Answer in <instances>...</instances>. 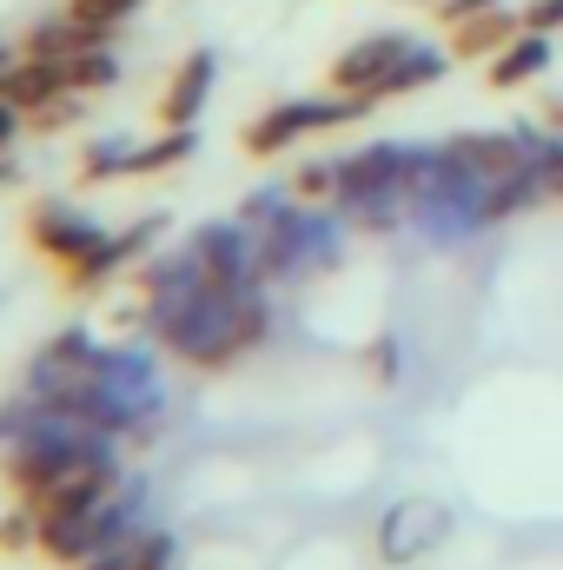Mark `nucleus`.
Wrapping results in <instances>:
<instances>
[{
  "label": "nucleus",
  "mask_w": 563,
  "mask_h": 570,
  "mask_svg": "<svg viewBox=\"0 0 563 570\" xmlns=\"http://www.w3.org/2000/svg\"><path fill=\"white\" fill-rule=\"evenodd\" d=\"M13 134H20V107H13V100L0 94V146L13 140Z\"/></svg>",
  "instance_id": "nucleus-21"
},
{
  "label": "nucleus",
  "mask_w": 563,
  "mask_h": 570,
  "mask_svg": "<svg viewBox=\"0 0 563 570\" xmlns=\"http://www.w3.org/2000/svg\"><path fill=\"white\" fill-rule=\"evenodd\" d=\"M199 146V134L192 127H166L152 146H134V173H159V166H172V159H186Z\"/></svg>",
  "instance_id": "nucleus-17"
},
{
  "label": "nucleus",
  "mask_w": 563,
  "mask_h": 570,
  "mask_svg": "<svg viewBox=\"0 0 563 570\" xmlns=\"http://www.w3.org/2000/svg\"><path fill=\"white\" fill-rule=\"evenodd\" d=\"M524 33V13H504V7H491V13H471V20H457V40H451V53H464V60H491L497 47H511Z\"/></svg>",
  "instance_id": "nucleus-13"
},
{
  "label": "nucleus",
  "mask_w": 563,
  "mask_h": 570,
  "mask_svg": "<svg viewBox=\"0 0 563 570\" xmlns=\"http://www.w3.org/2000/svg\"><path fill=\"white\" fill-rule=\"evenodd\" d=\"M134 7H140V0H67V20L87 27L93 40H113V27H120Z\"/></svg>",
  "instance_id": "nucleus-16"
},
{
  "label": "nucleus",
  "mask_w": 563,
  "mask_h": 570,
  "mask_svg": "<svg viewBox=\"0 0 563 570\" xmlns=\"http://www.w3.org/2000/svg\"><path fill=\"white\" fill-rule=\"evenodd\" d=\"M365 107H372V100H352V94H332V100H285V107L259 114V120L246 127V153L273 159V153H285L292 140H305V134H325V127L358 120Z\"/></svg>",
  "instance_id": "nucleus-6"
},
{
  "label": "nucleus",
  "mask_w": 563,
  "mask_h": 570,
  "mask_svg": "<svg viewBox=\"0 0 563 570\" xmlns=\"http://www.w3.org/2000/svg\"><path fill=\"white\" fill-rule=\"evenodd\" d=\"M412 159L418 146H358L338 159V213L358 226H392L412 213Z\"/></svg>",
  "instance_id": "nucleus-4"
},
{
  "label": "nucleus",
  "mask_w": 563,
  "mask_h": 570,
  "mask_svg": "<svg viewBox=\"0 0 563 570\" xmlns=\"http://www.w3.org/2000/svg\"><path fill=\"white\" fill-rule=\"evenodd\" d=\"M412 33H365L358 47H345L338 60H332V94H352V100H392V80H398V67L412 60Z\"/></svg>",
  "instance_id": "nucleus-5"
},
{
  "label": "nucleus",
  "mask_w": 563,
  "mask_h": 570,
  "mask_svg": "<svg viewBox=\"0 0 563 570\" xmlns=\"http://www.w3.org/2000/svg\"><path fill=\"white\" fill-rule=\"evenodd\" d=\"M100 239H107V233H100V226H93L87 213L60 206V199L33 213V246H40V253H53V259H60L67 273H73V266H80V259H87V253H93Z\"/></svg>",
  "instance_id": "nucleus-7"
},
{
  "label": "nucleus",
  "mask_w": 563,
  "mask_h": 570,
  "mask_svg": "<svg viewBox=\"0 0 563 570\" xmlns=\"http://www.w3.org/2000/svg\"><path fill=\"white\" fill-rule=\"evenodd\" d=\"M40 538V511L27 504V511H13V518H0V551H20V544H33Z\"/></svg>",
  "instance_id": "nucleus-18"
},
{
  "label": "nucleus",
  "mask_w": 563,
  "mask_h": 570,
  "mask_svg": "<svg viewBox=\"0 0 563 570\" xmlns=\"http://www.w3.org/2000/svg\"><path fill=\"white\" fill-rule=\"evenodd\" d=\"M27 399L60 405V412H80V419H93V425H107L120 438V431H140L159 412L166 392H159V372H152V358H146L140 345L107 352L87 332H67V338H53L33 358Z\"/></svg>",
  "instance_id": "nucleus-2"
},
{
  "label": "nucleus",
  "mask_w": 563,
  "mask_h": 570,
  "mask_svg": "<svg viewBox=\"0 0 563 570\" xmlns=\"http://www.w3.org/2000/svg\"><path fill=\"white\" fill-rule=\"evenodd\" d=\"M246 219L259 226V253H266V279H298L338 259V219L332 213H305L285 193H259L246 206Z\"/></svg>",
  "instance_id": "nucleus-3"
},
{
  "label": "nucleus",
  "mask_w": 563,
  "mask_h": 570,
  "mask_svg": "<svg viewBox=\"0 0 563 570\" xmlns=\"http://www.w3.org/2000/svg\"><path fill=\"white\" fill-rule=\"evenodd\" d=\"M80 570H172V538L166 531H134L127 544L100 551L93 564H80Z\"/></svg>",
  "instance_id": "nucleus-14"
},
{
  "label": "nucleus",
  "mask_w": 563,
  "mask_h": 570,
  "mask_svg": "<svg viewBox=\"0 0 563 570\" xmlns=\"http://www.w3.org/2000/svg\"><path fill=\"white\" fill-rule=\"evenodd\" d=\"M146 325L166 352L186 365H233L266 338V292L259 285H219L192 253H172L146 285Z\"/></svg>",
  "instance_id": "nucleus-1"
},
{
  "label": "nucleus",
  "mask_w": 563,
  "mask_h": 570,
  "mask_svg": "<svg viewBox=\"0 0 563 570\" xmlns=\"http://www.w3.org/2000/svg\"><path fill=\"white\" fill-rule=\"evenodd\" d=\"M537 73H551V33H537V27H524L511 47H497V53L484 60V80H491V87H524V80H537Z\"/></svg>",
  "instance_id": "nucleus-11"
},
{
  "label": "nucleus",
  "mask_w": 563,
  "mask_h": 570,
  "mask_svg": "<svg viewBox=\"0 0 563 570\" xmlns=\"http://www.w3.org/2000/svg\"><path fill=\"white\" fill-rule=\"evenodd\" d=\"M0 179H7V173H0Z\"/></svg>",
  "instance_id": "nucleus-23"
},
{
  "label": "nucleus",
  "mask_w": 563,
  "mask_h": 570,
  "mask_svg": "<svg viewBox=\"0 0 563 570\" xmlns=\"http://www.w3.org/2000/svg\"><path fill=\"white\" fill-rule=\"evenodd\" d=\"M13 67H20V53H7V47H0V94H7V80H13Z\"/></svg>",
  "instance_id": "nucleus-22"
},
{
  "label": "nucleus",
  "mask_w": 563,
  "mask_h": 570,
  "mask_svg": "<svg viewBox=\"0 0 563 570\" xmlns=\"http://www.w3.org/2000/svg\"><path fill=\"white\" fill-rule=\"evenodd\" d=\"M152 233H159V219H146V226H127V233H107L80 266H73V285H100V279H113L134 253H146L152 246Z\"/></svg>",
  "instance_id": "nucleus-12"
},
{
  "label": "nucleus",
  "mask_w": 563,
  "mask_h": 570,
  "mask_svg": "<svg viewBox=\"0 0 563 570\" xmlns=\"http://www.w3.org/2000/svg\"><path fill=\"white\" fill-rule=\"evenodd\" d=\"M504 0H437V20H471V13H491Z\"/></svg>",
  "instance_id": "nucleus-20"
},
{
  "label": "nucleus",
  "mask_w": 563,
  "mask_h": 570,
  "mask_svg": "<svg viewBox=\"0 0 563 570\" xmlns=\"http://www.w3.org/2000/svg\"><path fill=\"white\" fill-rule=\"evenodd\" d=\"M60 67H67V87H73V94H100V87H113V73H120V60H113V47H107V40H100V47L67 53Z\"/></svg>",
  "instance_id": "nucleus-15"
},
{
  "label": "nucleus",
  "mask_w": 563,
  "mask_h": 570,
  "mask_svg": "<svg viewBox=\"0 0 563 570\" xmlns=\"http://www.w3.org/2000/svg\"><path fill=\"white\" fill-rule=\"evenodd\" d=\"M73 87H67V67L53 60V53H20V67H13V80H7V100L20 107V114H47L53 100H67Z\"/></svg>",
  "instance_id": "nucleus-10"
},
{
  "label": "nucleus",
  "mask_w": 563,
  "mask_h": 570,
  "mask_svg": "<svg viewBox=\"0 0 563 570\" xmlns=\"http://www.w3.org/2000/svg\"><path fill=\"white\" fill-rule=\"evenodd\" d=\"M444 531V511L431 504V498H412V504H398L392 518H385V531H378V544H385V558L392 564H412L418 551H431V538Z\"/></svg>",
  "instance_id": "nucleus-9"
},
{
  "label": "nucleus",
  "mask_w": 563,
  "mask_h": 570,
  "mask_svg": "<svg viewBox=\"0 0 563 570\" xmlns=\"http://www.w3.org/2000/svg\"><path fill=\"white\" fill-rule=\"evenodd\" d=\"M213 73H219V53H213V47L186 53L179 73H172V87H166V100H159V120H166V127H192L199 107H206V94H213Z\"/></svg>",
  "instance_id": "nucleus-8"
},
{
  "label": "nucleus",
  "mask_w": 563,
  "mask_h": 570,
  "mask_svg": "<svg viewBox=\"0 0 563 570\" xmlns=\"http://www.w3.org/2000/svg\"><path fill=\"white\" fill-rule=\"evenodd\" d=\"M524 27L557 33V27H563V0H531V7H524Z\"/></svg>",
  "instance_id": "nucleus-19"
}]
</instances>
